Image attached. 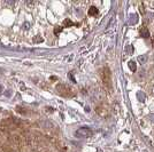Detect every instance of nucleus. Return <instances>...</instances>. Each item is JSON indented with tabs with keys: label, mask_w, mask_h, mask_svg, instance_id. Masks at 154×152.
Instances as JSON below:
<instances>
[{
	"label": "nucleus",
	"mask_w": 154,
	"mask_h": 152,
	"mask_svg": "<svg viewBox=\"0 0 154 152\" xmlns=\"http://www.w3.org/2000/svg\"><path fill=\"white\" fill-rule=\"evenodd\" d=\"M93 135V132L89 127H82L75 132V136L77 138H89Z\"/></svg>",
	"instance_id": "f257e3e1"
},
{
	"label": "nucleus",
	"mask_w": 154,
	"mask_h": 152,
	"mask_svg": "<svg viewBox=\"0 0 154 152\" xmlns=\"http://www.w3.org/2000/svg\"><path fill=\"white\" fill-rule=\"evenodd\" d=\"M56 90H58V93L60 95H62V96H70V95H73L71 88L64 84H59L56 86Z\"/></svg>",
	"instance_id": "f03ea898"
},
{
	"label": "nucleus",
	"mask_w": 154,
	"mask_h": 152,
	"mask_svg": "<svg viewBox=\"0 0 154 152\" xmlns=\"http://www.w3.org/2000/svg\"><path fill=\"white\" fill-rule=\"evenodd\" d=\"M101 77H102L104 84H105L106 86H108V87H110L112 86V72H110V70H109V68L106 67L105 69H104Z\"/></svg>",
	"instance_id": "7ed1b4c3"
},
{
	"label": "nucleus",
	"mask_w": 154,
	"mask_h": 152,
	"mask_svg": "<svg viewBox=\"0 0 154 152\" xmlns=\"http://www.w3.org/2000/svg\"><path fill=\"white\" fill-rule=\"evenodd\" d=\"M140 36L143 38H150V31H148L147 28H143L140 30Z\"/></svg>",
	"instance_id": "20e7f679"
},
{
	"label": "nucleus",
	"mask_w": 154,
	"mask_h": 152,
	"mask_svg": "<svg viewBox=\"0 0 154 152\" xmlns=\"http://www.w3.org/2000/svg\"><path fill=\"white\" fill-rule=\"evenodd\" d=\"M137 99L139 102H145L146 101V95L144 92H138L137 93Z\"/></svg>",
	"instance_id": "39448f33"
},
{
	"label": "nucleus",
	"mask_w": 154,
	"mask_h": 152,
	"mask_svg": "<svg viewBox=\"0 0 154 152\" xmlns=\"http://www.w3.org/2000/svg\"><path fill=\"white\" fill-rule=\"evenodd\" d=\"M129 17H130V18H129V23L130 24H136L138 22V16L136 15V14H131Z\"/></svg>",
	"instance_id": "423d86ee"
},
{
	"label": "nucleus",
	"mask_w": 154,
	"mask_h": 152,
	"mask_svg": "<svg viewBox=\"0 0 154 152\" xmlns=\"http://www.w3.org/2000/svg\"><path fill=\"white\" fill-rule=\"evenodd\" d=\"M128 65H129V69H130L132 72H135V71L137 70V65H136V63L133 62V61H129Z\"/></svg>",
	"instance_id": "0eeeda50"
},
{
	"label": "nucleus",
	"mask_w": 154,
	"mask_h": 152,
	"mask_svg": "<svg viewBox=\"0 0 154 152\" xmlns=\"http://www.w3.org/2000/svg\"><path fill=\"white\" fill-rule=\"evenodd\" d=\"M138 61L141 63V64H144V63H146V61H147V55H141L138 57Z\"/></svg>",
	"instance_id": "6e6552de"
},
{
	"label": "nucleus",
	"mask_w": 154,
	"mask_h": 152,
	"mask_svg": "<svg viewBox=\"0 0 154 152\" xmlns=\"http://www.w3.org/2000/svg\"><path fill=\"white\" fill-rule=\"evenodd\" d=\"M98 13V9L96 8V7H91L90 8V10H89V14H90V15H96V14Z\"/></svg>",
	"instance_id": "1a4fd4ad"
},
{
	"label": "nucleus",
	"mask_w": 154,
	"mask_h": 152,
	"mask_svg": "<svg viewBox=\"0 0 154 152\" xmlns=\"http://www.w3.org/2000/svg\"><path fill=\"white\" fill-rule=\"evenodd\" d=\"M64 24H66V25L67 24H68V25H73V22L69 21V19H66V21H64Z\"/></svg>",
	"instance_id": "9d476101"
},
{
	"label": "nucleus",
	"mask_w": 154,
	"mask_h": 152,
	"mask_svg": "<svg viewBox=\"0 0 154 152\" xmlns=\"http://www.w3.org/2000/svg\"><path fill=\"white\" fill-rule=\"evenodd\" d=\"M128 51H129V53H133V47H132V46H129V47H128Z\"/></svg>",
	"instance_id": "9b49d317"
},
{
	"label": "nucleus",
	"mask_w": 154,
	"mask_h": 152,
	"mask_svg": "<svg viewBox=\"0 0 154 152\" xmlns=\"http://www.w3.org/2000/svg\"><path fill=\"white\" fill-rule=\"evenodd\" d=\"M39 41H43V39L41 38H36L35 39V42H39Z\"/></svg>",
	"instance_id": "f8f14e48"
},
{
	"label": "nucleus",
	"mask_w": 154,
	"mask_h": 152,
	"mask_svg": "<svg viewBox=\"0 0 154 152\" xmlns=\"http://www.w3.org/2000/svg\"><path fill=\"white\" fill-rule=\"evenodd\" d=\"M150 119L152 122H154V114H150Z\"/></svg>",
	"instance_id": "ddd939ff"
},
{
	"label": "nucleus",
	"mask_w": 154,
	"mask_h": 152,
	"mask_svg": "<svg viewBox=\"0 0 154 152\" xmlns=\"http://www.w3.org/2000/svg\"><path fill=\"white\" fill-rule=\"evenodd\" d=\"M24 26H25V29H27V30H28V29H29V26H30V24H29V23H25V24H24Z\"/></svg>",
	"instance_id": "4468645a"
},
{
	"label": "nucleus",
	"mask_w": 154,
	"mask_h": 152,
	"mask_svg": "<svg viewBox=\"0 0 154 152\" xmlns=\"http://www.w3.org/2000/svg\"><path fill=\"white\" fill-rule=\"evenodd\" d=\"M152 45H153V47H154V37L152 38Z\"/></svg>",
	"instance_id": "2eb2a0df"
},
{
	"label": "nucleus",
	"mask_w": 154,
	"mask_h": 152,
	"mask_svg": "<svg viewBox=\"0 0 154 152\" xmlns=\"http://www.w3.org/2000/svg\"><path fill=\"white\" fill-rule=\"evenodd\" d=\"M2 92V87H1V86H0V93H1Z\"/></svg>",
	"instance_id": "dca6fc26"
},
{
	"label": "nucleus",
	"mask_w": 154,
	"mask_h": 152,
	"mask_svg": "<svg viewBox=\"0 0 154 152\" xmlns=\"http://www.w3.org/2000/svg\"><path fill=\"white\" fill-rule=\"evenodd\" d=\"M153 94H154V89H153Z\"/></svg>",
	"instance_id": "f3484780"
}]
</instances>
